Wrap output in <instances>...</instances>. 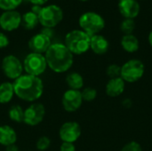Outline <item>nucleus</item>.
Here are the masks:
<instances>
[{"mask_svg":"<svg viewBox=\"0 0 152 151\" xmlns=\"http://www.w3.org/2000/svg\"><path fill=\"white\" fill-rule=\"evenodd\" d=\"M14 94L20 100L34 102L38 100L44 92V85L39 77L21 75L12 83Z\"/></svg>","mask_w":152,"mask_h":151,"instance_id":"nucleus-1","label":"nucleus"},{"mask_svg":"<svg viewBox=\"0 0 152 151\" xmlns=\"http://www.w3.org/2000/svg\"><path fill=\"white\" fill-rule=\"evenodd\" d=\"M47 66L56 73L68 71L73 65V54L64 44H52L45 53Z\"/></svg>","mask_w":152,"mask_h":151,"instance_id":"nucleus-2","label":"nucleus"},{"mask_svg":"<svg viewBox=\"0 0 152 151\" xmlns=\"http://www.w3.org/2000/svg\"><path fill=\"white\" fill-rule=\"evenodd\" d=\"M91 36L81 29L69 31L66 36L64 44L72 54L80 55L90 49Z\"/></svg>","mask_w":152,"mask_h":151,"instance_id":"nucleus-3","label":"nucleus"},{"mask_svg":"<svg viewBox=\"0 0 152 151\" xmlns=\"http://www.w3.org/2000/svg\"><path fill=\"white\" fill-rule=\"evenodd\" d=\"M81 30L85 31L90 36L97 35L105 27L103 17L94 12H86L83 13L78 20Z\"/></svg>","mask_w":152,"mask_h":151,"instance_id":"nucleus-4","label":"nucleus"},{"mask_svg":"<svg viewBox=\"0 0 152 151\" xmlns=\"http://www.w3.org/2000/svg\"><path fill=\"white\" fill-rule=\"evenodd\" d=\"M145 73V66L140 60L132 59L121 66L120 77L127 83L139 81Z\"/></svg>","mask_w":152,"mask_h":151,"instance_id":"nucleus-5","label":"nucleus"},{"mask_svg":"<svg viewBox=\"0 0 152 151\" xmlns=\"http://www.w3.org/2000/svg\"><path fill=\"white\" fill-rule=\"evenodd\" d=\"M63 19L62 9L56 4H49L43 6L39 15V23L47 28H53L56 27Z\"/></svg>","mask_w":152,"mask_h":151,"instance_id":"nucleus-6","label":"nucleus"},{"mask_svg":"<svg viewBox=\"0 0 152 151\" xmlns=\"http://www.w3.org/2000/svg\"><path fill=\"white\" fill-rule=\"evenodd\" d=\"M47 68L46 60L44 54L30 53L23 61V69L28 75L39 77Z\"/></svg>","mask_w":152,"mask_h":151,"instance_id":"nucleus-7","label":"nucleus"},{"mask_svg":"<svg viewBox=\"0 0 152 151\" xmlns=\"http://www.w3.org/2000/svg\"><path fill=\"white\" fill-rule=\"evenodd\" d=\"M1 69L6 77L15 80L22 75L23 64L16 56L10 54L3 59Z\"/></svg>","mask_w":152,"mask_h":151,"instance_id":"nucleus-8","label":"nucleus"},{"mask_svg":"<svg viewBox=\"0 0 152 151\" xmlns=\"http://www.w3.org/2000/svg\"><path fill=\"white\" fill-rule=\"evenodd\" d=\"M45 115V106L41 103H32L24 110L23 123L28 125L35 126L39 125Z\"/></svg>","mask_w":152,"mask_h":151,"instance_id":"nucleus-9","label":"nucleus"},{"mask_svg":"<svg viewBox=\"0 0 152 151\" xmlns=\"http://www.w3.org/2000/svg\"><path fill=\"white\" fill-rule=\"evenodd\" d=\"M81 133L82 131L79 124L74 121L64 123L59 130V135L62 142L74 143L79 139Z\"/></svg>","mask_w":152,"mask_h":151,"instance_id":"nucleus-10","label":"nucleus"},{"mask_svg":"<svg viewBox=\"0 0 152 151\" xmlns=\"http://www.w3.org/2000/svg\"><path fill=\"white\" fill-rule=\"evenodd\" d=\"M83 103L81 92L77 90H67L61 98V104L67 112H75L80 109Z\"/></svg>","mask_w":152,"mask_h":151,"instance_id":"nucleus-11","label":"nucleus"},{"mask_svg":"<svg viewBox=\"0 0 152 151\" xmlns=\"http://www.w3.org/2000/svg\"><path fill=\"white\" fill-rule=\"evenodd\" d=\"M21 24V15L16 10L4 11L0 15V27L4 31H13Z\"/></svg>","mask_w":152,"mask_h":151,"instance_id":"nucleus-12","label":"nucleus"},{"mask_svg":"<svg viewBox=\"0 0 152 151\" xmlns=\"http://www.w3.org/2000/svg\"><path fill=\"white\" fill-rule=\"evenodd\" d=\"M51 44V38L41 32L34 35L28 41V48L31 53L40 54L45 53Z\"/></svg>","mask_w":152,"mask_h":151,"instance_id":"nucleus-13","label":"nucleus"},{"mask_svg":"<svg viewBox=\"0 0 152 151\" xmlns=\"http://www.w3.org/2000/svg\"><path fill=\"white\" fill-rule=\"evenodd\" d=\"M118 10L126 19H134L140 13V4L137 0H118Z\"/></svg>","mask_w":152,"mask_h":151,"instance_id":"nucleus-14","label":"nucleus"},{"mask_svg":"<svg viewBox=\"0 0 152 151\" xmlns=\"http://www.w3.org/2000/svg\"><path fill=\"white\" fill-rule=\"evenodd\" d=\"M126 82L121 77L111 78L108 81L105 91L108 96L110 97H118L121 95L125 91Z\"/></svg>","mask_w":152,"mask_h":151,"instance_id":"nucleus-15","label":"nucleus"},{"mask_svg":"<svg viewBox=\"0 0 152 151\" xmlns=\"http://www.w3.org/2000/svg\"><path fill=\"white\" fill-rule=\"evenodd\" d=\"M110 44L109 41L102 35H94L91 36L90 49L98 55H102L106 53L109 50Z\"/></svg>","mask_w":152,"mask_h":151,"instance_id":"nucleus-16","label":"nucleus"},{"mask_svg":"<svg viewBox=\"0 0 152 151\" xmlns=\"http://www.w3.org/2000/svg\"><path fill=\"white\" fill-rule=\"evenodd\" d=\"M17 141V134L14 129L10 125L0 126V144L7 147L12 144H15Z\"/></svg>","mask_w":152,"mask_h":151,"instance_id":"nucleus-17","label":"nucleus"},{"mask_svg":"<svg viewBox=\"0 0 152 151\" xmlns=\"http://www.w3.org/2000/svg\"><path fill=\"white\" fill-rule=\"evenodd\" d=\"M121 46L126 52L133 53L139 50L140 44L138 38L134 35L130 34V35L123 36L121 39Z\"/></svg>","mask_w":152,"mask_h":151,"instance_id":"nucleus-18","label":"nucleus"},{"mask_svg":"<svg viewBox=\"0 0 152 151\" xmlns=\"http://www.w3.org/2000/svg\"><path fill=\"white\" fill-rule=\"evenodd\" d=\"M14 95L13 85L10 82H4L0 85V103L6 104L12 101Z\"/></svg>","mask_w":152,"mask_h":151,"instance_id":"nucleus-19","label":"nucleus"},{"mask_svg":"<svg viewBox=\"0 0 152 151\" xmlns=\"http://www.w3.org/2000/svg\"><path fill=\"white\" fill-rule=\"evenodd\" d=\"M66 83H67L68 86L69 87V89L79 91L84 86V78L79 73L71 72L67 75Z\"/></svg>","mask_w":152,"mask_h":151,"instance_id":"nucleus-20","label":"nucleus"},{"mask_svg":"<svg viewBox=\"0 0 152 151\" xmlns=\"http://www.w3.org/2000/svg\"><path fill=\"white\" fill-rule=\"evenodd\" d=\"M39 23V20H38V16L37 14H35L34 12H27L24 14L21 15V26L28 30H31L34 29L37 24Z\"/></svg>","mask_w":152,"mask_h":151,"instance_id":"nucleus-21","label":"nucleus"},{"mask_svg":"<svg viewBox=\"0 0 152 151\" xmlns=\"http://www.w3.org/2000/svg\"><path fill=\"white\" fill-rule=\"evenodd\" d=\"M8 116L12 121L16 123H21L23 122L24 110L20 105H12L8 111Z\"/></svg>","mask_w":152,"mask_h":151,"instance_id":"nucleus-22","label":"nucleus"},{"mask_svg":"<svg viewBox=\"0 0 152 151\" xmlns=\"http://www.w3.org/2000/svg\"><path fill=\"white\" fill-rule=\"evenodd\" d=\"M22 3V0H0V9L4 11L15 10Z\"/></svg>","mask_w":152,"mask_h":151,"instance_id":"nucleus-23","label":"nucleus"},{"mask_svg":"<svg viewBox=\"0 0 152 151\" xmlns=\"http://www.w3.org/2000/svg\"><path fill=\"white\" fill-rule=\"evenodd\" d=\"M120 28L125 35H130L135 28V22L133 19H125L121 23Z\"/></svg>","mask_w":152,"mask_h":151,"instance_id":"nucleus-24","label":"nucleus"},{"mask_svg":"<svg viewBox=\"0 0 152 151\" xmlns=\"http://www.w3.org/2000/svg\"><path fill=\"white\" fill-rule=\"evenodd\" d=\"M81 95H82L83 101L90 102L94 101L95 98L97 97V91L93 87H86L81 92Z\"/></svg>","mask_w":152,"mask_h":151,"instance_id":"nucleus-25","label":"nucleus"},{"mask_svg":"<svg viewBox=\"0 0 152 151\" xmlns=\"http://www.w3.org/2000/svg\"><path fill=\"white\" fill-rule=\"evenodd\" d=\"M120 72H121V67L118 66V64H110V66H108L106 69V74L110 79L120 77Z\"/></svg>","mask_w":152,"mask_h":151,"instance_id":"nucleus-26","label":"nucleus"},{"mask_svg":"<svg viewBox=\"0 0 152 151\" xmlns=\"http://www.w3.org/2000/svg\"><path fill=\"white\" fill-rule=\"evenodd\" d=\"M50 145H51V140L47 136H41L36 143V147L37 150L39 151H45L49 149Z\"/></svg>","mask_w":152,"mask_h":151,"instance_id":"nucleus-27","label":"nucleus"},{"mask_svg":"<svg viewBox=\"0 0 152 151\" xmlns=\"http://www.w3.org/2000/svg\"><path fill=\"white\" fill-rule=\"evenodd\" d=\"M120 151H142V146L134 141L126 143Z\"/></svg>","mask_w":152,"mask_h":151,"instance_id":"nucleus-28","label":"nucleus"},{"mask_svg":"<svg viewBox=\"0 0 152 151\" xmlns=\"http://www.w3.org/2000/svg\"><path fill=\"white\" fill-rule=\"evenodd\" d=\"M60 151H76V147L74 143L62 142L60 147Z\"/></svg>","mask_w":152,"mask_h":151,"instance_id":"nucleus-29","label":"nucleus"},{"mask_svg":"<svg viewBox=\"0 0 152 151\" xmlns=\"http://www.w3.org/2000/svg\"><path fill=\"white\" fill-rule=\"evenodd\" d=\"M8 44H9V38L5 34L0 32V49L5 48Z\"/></svg>","mask_w":152,"mask_h":151,"instance_id":"nucleus-30","label":"nucleus"},{"mask_svg":"<svg viewBox=\"0 0 152 151\" xmlns=\"http://www.w3.org/2000/svg\"><path fill=\"white\" fill-rule=\"evenodd\" d=\"M42 8H43V6H42V5L33 4V5H32V7H31V12H34L35 14H37V15L38 16V15H39V13H40V12H41V10H42Z\"/></svg>","mask_w":152,"mask_h":151,"instance_id":"nucleus-31","label":"nucleus"},{"mask_svg":"<svg viewBox=\"0 0 152 151\" xmlns=\"http://www.w3.org/2000/svg\"><path fill=\"white\" fill-rule=\"evenodd\" d=\"M28 2H30L33 4H37V5H42L45 4L48 0H28Z\"/></svg>","mask_w":152,"mask_h":151,"instance_id":"nucleus-32","label":"nucleus"},{"mask_svg":"<svg viewBox=\"0 0 152 151\" xmlns=\"http://www.w3.org/2000/svg\"><path fill=\"white\" fill-rule=\"evenodd\" d=\"M41 33H43V34H45V35H46L47 36H49L50 38H51V36H53V31H52V28H44V30H42V32Z\"/></svg>","mask_w":152,"mask_h":151,"instance_id":"nucleus-33","label":"nucleus"},{"mask_svg":"<svg viewBox=\"0 0 152 151\" xmlns=\"http://www.w3.org/2000/svg\"><path fill=\"white\" fill-rule=\"evenodd\" d=\"M5 151H19V148L15 145V144H12L9 145L7 147H5Z\"/></svg>","mask_w":152,"mask_h":151,"instance_id":"nucleus-34","label":"nucleus"},{"mask_svg":"<svg viewBox=\"0 0 152 151\" xmlns=\"http://www.w3.org/2000/svg\"><path fill=\"white\" fill-rule=\"evenodd\" d=\"M148 39H149V43H150L151 46L152 47V30L150 32V34H149V37H148Z\"/></svg>","mask_w":152,"mask_h":151,"instance_id":"nucleus-35","label":"nucleus"},{"mask_svg":"<svg viewBox=\"0 0 152 151\" xmlns=\"http://www.w3.org/2000/svg\"><path fill=\"white\" fill-rule=\"evenodd\" d=\"M79 1H82V2H86V1H88V0H79Z\"/></svg>","mask_w":152,"mask_h":151,"instance_id":"nucleus-36","label":"nucleus"}]
</instances>
